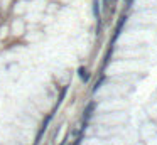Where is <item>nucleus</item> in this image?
<instances>
[]
</instances>
